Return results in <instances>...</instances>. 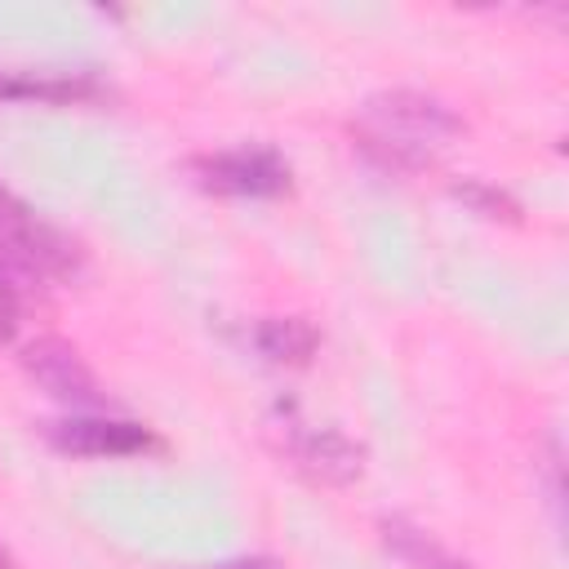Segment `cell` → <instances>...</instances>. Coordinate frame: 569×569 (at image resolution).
<instances>
[{
  "mask_svg": "<svg viewBox=\"0 0 569 569\" xmlns=\"http://www.w3.org/2000/svg\"><path fill=\"white\" fill-rule=\"evenodd\" d=\"M18 365H22V373H27L40 391H49V396H53L58 405H67V409H102V405H107V391H102L98 373L80 360V351H76L71 342H62V338H53V333L31 338V342L22 347V356H18Z\"/></svg>",
  "mask_w": 569,
  "mask_h": 569,
  "instance_id": "277c9868",
  "label": "cell"
},
{
  "mask_svg": "<svg viewBox=\"0 0 569 569\" xmlns=\"http://www.w3.org/2000/svg\"><path fill=\"white\" fill-rule=\"evenodd\" d=\"M382 538H387V547H391L405 565H413V569H476V565H467L462 556H453L449 547H440L427 529H418V525H409V520H400V516H387V520H382Z\"/></svg>",
  "mask_w": 569,
  "mask_h": 569,
  "instance_id": "9c48e42d",
  "label": "cell"
},
{
  "mask_svg": "<svg viewBox=\"0 0 569 569\" xmlns=\"http://www.w3.org/2000/svg\"><path fill=\"white\" fill-rule=\"evenodd\" d=\"M191 173L200 187L222 191V196H284L289 191V160L271 147H236V151H213L196 156Z\"/></svg>",
  "mask_w": 569,
  "mask_h": 569,
  "instance_id": "8992f818",
  "label": "cell"
},
{
  "mask_svg": "<svg viewBox=\"0 0 569 569\" xmlns=\"http://www.w3.org/2000/svg\"><path fill=\"white\" fill-rule=\"evenodd\" d=\"M44 440L71 458H138L160 449V436L151 427L133 418H107V413H71V418L44 422Z\"/></svg>",
  "mask_w": 569,
  "mask_h": 569,
  "instance_id": "5b68a950",
  "label": "cell"
},
{
  "mask_svg": "<svg viewBox=\"0 0 569 569\" xmlns=\"http://www.w3.org/2000/svg\"><path fill=\"white\" fill-rule=\"evenodd\" d=\"M271 436L280 453L320 485H351L365 471V449L356 440H347L333 427H307L293 418V409H284V418L271 422Z\"/></svg>",
  "mask_w": 569,
  "mask_h": 569,
  "instance_id": "3957f363",
  "label": "cell"
},
{
  "mask_svg": "<svg viewBox=\"0 0 569 569\" xmlns=\"http://www.w3.org/2000/svg\"><path fill=\"white\" fill-rule=\"evenodd\" d=\"M13 333H18V293L13 284L0 280V347L13 342Z\"/></svg>",
  "mask_w": 569,
  "mask_h": 569,
  "instance_id": "8fae6325",
  "label": "cell"
},
{
  "mask_svg": "<svg viewBox=\"0 0 569 569\" xmlns=\"http://www.w3.org/2000/svg\"><path fill=\"white\" fill-rule=\"evenodd\" d=\"M0 569H13V556H9L4 547H0Z\"/></svg>",
  "mask_w": 569,
  "mask_h": 569,
  "instance_id": "4fadbf2b",
  "label": "cell"
},
{
  "mask_svg": "<svg viewBox=\"0 0 569 569\" xmlns=\"http://www.w3.org/2000/svg\"><path fill=\"white\" fill-rule=\"evenodd\" d=\"M453 196H458L462 204H471L476 213H485V218H502V222H516V218H520V204H516L502 187H493V182L467 178V182H453Z\"/></svg>",
  "mask_w": 569,
  "mask_h": 569,
  "instance_id": "30bf717a",
  "label": "cell"
},
{
  "mask_svg": "<svg viewBox=\"0 0 569 569\" xmlns=\"http://www.w3.org/2000/svg\"><path fill=\"white\" fill-rule=\"evenodd\" d=\"M191 569H280L271 556H236V560H213V565H191Z\"/></svg>",
  "mask_w": 569,
  "mask_h": 569,
  "instance_id": "7c38bea8",
  "label": "cell"
},
{
  "mask_svg": "<svg viewBox=\"0 0 569 569\" xmlns=\"http://www.w3.org/2000/svg\"><path fill=\"white\" fill-rule=\"evenodd\" d=\"M98 84L89 76L67 71H0V98L13 102H80L93 98Z\"/></svg>",
  "mask_w": 569,
  "mask_h": 569,
  "instance_id": "ba28073f",
  "label": "cell"
},
{
  "mask_svg": "<svg viewBox=\"0 0 569 569\" xmlns=\"http://www.w3.org/2000/svg\"><path fill=\"white\" fill-rule=\"evenodd\" d=\"M253 347L271 360V365H307L320 347V329L307 316H267L253 325Z\"/></svg>",
  "mask_w": 569,
  "mask_h": 569,
  "instance_id": "52a82bcc",
  "label": "cell"
},
{
  "mask_svg": "<svg viewBox=\"0 0 569 569\" xmlns=\"http://www.w3.org/2000/svg\"><path fill=\"white\" fill-rule=\"evenodd\" d=\"M458 133H462V120L440 98L418 93V89L373 93L351 124L356 147L387 173H413L431 164L436 151L449 147Z\"/></svg>",
  "mask_w": 569,
  "mask_h": 569,
  "instance_id": "6da1fadb",
  "label": "cell"
},
{
  "mask_svg": "<svg viewBox=\"0 0 569 569\" xmlns=\"http://www.w3.org/2000/svg\"><path fill=\"white\" fill-rule=\"evenodd\" d=\"M0 262L36 280H62L80 271V249L0 182Z\"/></svg>",
  "mask_w": 569,
  "mask_h": 569,
  "instance_id": "7a4b0ae2",
  "label": "cell"
}]
</instances>
